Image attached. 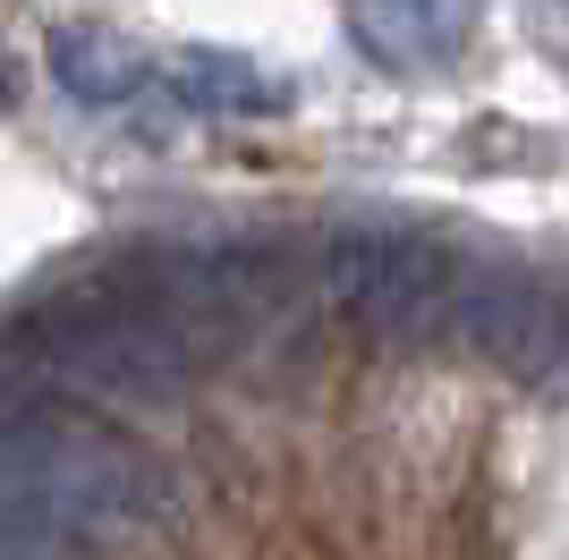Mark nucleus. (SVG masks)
<instances>
[{"mask_svg":"<svg viewBox=\"0 0 569 560\" xmlns=\"http://www.w3.org/2000/svg\"><path fill=\"white\" fill-rule=\"evenodd\" d=\"M196 382L188 340L153 314L128 256L43 289L0 323V391L9 399H60L86 417H162Z\"/></svg>","mask_w":569,"mask_h":560,"instance_id":"obj_1","label":"nucleus"},{"mask_svg":"<svg viewBox=\"0 0 569 560\" xmlns=\"http://www.w3.org/2000/svg\"><path fill=\"white\" fill-rule=\"evenodd\" d=\"M323 298L366 340H433L459 314V263L417 230H340L323 247Z\"/></svg>","mask_w":569,"mask_h":560,"instance_id":"obj_2","label":"nucleus"},{"mask_svg":"<svg viewBox=\"0 0 569 560\" xmlns=\"http://www.w3.org/2000/svg\"><path fill=\"white\" fill-rule=\"evenodd\" d=\"M51 86L111 111L128 93H144V51L128 34H111V26H60L51 34Z\"/></svg>","mask_w":569,"mask_h":560,"instance_id":"obj_3","label":"nucleus"},{"mask_svg":"<svg viewBox=\"0 0 569 560\" xmlns=\"http://www.w3.org/2000/svg\"><path fill=\"white\" fill-rule=\"evenodd\" d=\"M170 93L188 102V111H272L281 86L256 69V60H238V51H179L170 60Z\"/></svg>","mask_w":569,"mask_h":560,"instance_id":"obj_4","label":"nucleus"},{"mask_svg":"<svg viewBox=\"0 0 569 560\" xmlns=\"http://www.w3.org/2000/svg\"><path fill=\"white\" fill-rule=\"evenodd\" d=\"M9 93H18V69H9V51H0V102H9Z\"/></svg>","mask_w":569,"mask_h":560,"instance_id":"obj_5","label":"nucleus"}]
</instances>
